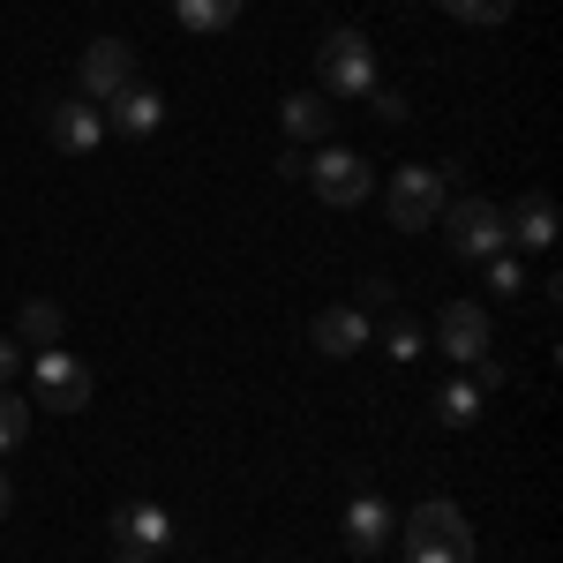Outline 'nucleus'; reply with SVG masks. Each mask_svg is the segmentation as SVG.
I'll list each match as a JSON object with an SVG mask.
<instances>
[{
    "instance_id": "obj_1",
    "label": "nucleus",
    "mask_w": 563,
    "mask_h": 563,
    "mask_svg": "<svg viewBox=\"0 0 563 563\" xmlns=\"http://www.w3.org/2000/svg\"><path fill=\"white\" fill-rule=\"evenodd\" d=\"M301 180L316 188V203H331V211H353V203H368V188H376V166L346 151V143H323V151H308L301 158Z\"/></svg>"
},
{
    "instance_id": "obj_2",
    "label": "nucleus",
    "mask_w": 563,
    "mask_h": 563,
    "mask_svg": "<svg viewBox=\"0 0 563 563\" xmlns=\"http://www.w3.org/2000/svg\"><path fill=\"white\" fill-rule=\"evenodd\" d=\"M316 84L331 90V98H368L376 90V45L368 31H331V38L316 45Z\"/></svg>"
},
{
    "instance_id": "obj_3",
    "label": "nucleus",
    "mask_w": 563,
    "mask_h": 563,
    "mask_svg": "<svg viewBox=\"0 0 563 563\" xmlns=\"http://www.w3.org/2000/svg\"><path fill=\"white\" fill-rule=\"evenodd\" d=\"M398 541H406V549H443V556L474 563V526H466V511H459L451 496H421V504L398 519Z\"/></svg>"
},
{
    "instance_id": "obj_4",
    "label": "nucleus",
    "mask_w": 563,
    "mask_h": 563,
    "mask_svg": "<svg viewBox=\"0 0 563 563\" xmlns=\"http://www.w3.org/2000/svg\"><path fill=\"white\" fill-rule=\"evenodd\" d=\"M443 203H451V180L435 174V166H398V174H390V225H398V233L435 225Z\"/></svg>"
},
{
    "instance_id": "obj_5",
    "label": "nucleus",
    "mask_w": 563,
    "mask_h": 563,
    "mask_svg": "<svg viewBox=\"0 0 563 563\" xmlns=\"http://www.w3.org/2000/svg\"><path fill=\"white\" fill-rule=\"evenodd\" d=\"M31 390H38V406H53V413H84L98 376H90L68 346H45L38 361H31Z\"/></svg>"
},
{
    "instance_id": "obj_6",
    "label": "nucleus",
    "mask_w": 563,
    "mask_h": 563,
    "mask_svg": "<svg viewBox=\"0 0 563 563\" xmlns=\"http://www.w3.org/2000/svg\"><path fill=\"white\" fill-rule=\"evenodd\" d=\"M443 241H451V256H459V263L504 256V211H496L488 196H459V211L443 218Z\"/></svg>"
},
{
    "instance_id": "obj_7",
    "label": "nucleus",
    "mask_w": 563,
    "mask_h": 563,
    "mask_svg": "<svg viewBox=\"0 0 563 563\" xmlns=\"http://www.w3.org/2000/svg\"><path fill=\"white\" fill-rule=\"evenodd\" d=\"M45 143H53L60 158H90V151L106 143V106H90L84 90L53 98V106H45Z\"/></svg>"
},
{
    "instance_id": "obj_8",
    "label": "nucleus",
    "mask_w": 563,
    "mask_h": 563,
    "mask_svg": "<svg viewBox=\"0 0 563 563\" xmlns=\"http://www.w3.org/2000/svg\"><path fill=\"white\" fill-rule=\"evenodd\" d=\"M390 533H398V511H390L376 488H361V496H346V511H339V541H346V556H384Z\"/></svg>"
},
{
    "instance_id": "obj_9",
    "label": "nucleus",
    "mask_w": 563,
    "mask_h": 563,
    "mask_svg": "<svg viewBox=\"0 0 563 563\" xmlns=\"http://www.w3.org/2000/svg\"><path fill=\"white\" fill-rule=\"evenodd\" d=\"M135 84V45L129 38H90L84 60H76V90H84L90 106H106L113 90Z\"/></svg>"
},
{
    "instance_id": "obj_10",
    "label": "nucleus",
    "mask_w": 563,
    "mask_h": 563,
    "mask_svg": "<svg viewBox=\"0 0 563 563\" xmlns=\"http://www.w3.org/2000/svg\"><path fill=\"white\" fill-rule=\"evenodd\" d=\"M429 346H435V353H451L459 368H474L481 353H488V308H481V301H443V308H435Z\"/></svg>"
},
{
    "instance_id": "obj_11",
    "label": "nucleus",
    "mask_w": 563,
    "mask_h": 563,
    "mask_svg": "<svg viewBox=\"0 0 563 563\" xmlns=\"http://www.w3.org/2000/svg\"><path fill=\"white\" fill-rule=\"evenodd\" d=\"M158 121H166V98H158V84H143V76H135L129 90H113V98H106V129L158 135Z\"/></svg>"
},
{
    "instance_id": "obj_12",
    "label": "nucleus",
    "mask_w": 563,
    "mask_h": 563,
    "mask_svg": "<svg viewBox=\"0 0 563 563\" xmlns=\"http://www.w3.org/2000/svg\"><path fill=\"white\" fill-rule=\"evenodd\" d=\"M174 541V519L158 504H121L113 511V549H135V556H158Z\"/></svg>"
},
{
    "instance_id": "obj_13",
    "label": "nucleus",
    "mask_w": 563,
    "mask_h": 563,
    "mask_svg": "<svg viewBox=\"0 0 563 563\" xmlns=\"http://www.w3.org/2000/svg\"><path fill=\"white\" fill-rule=\"evenodd\" d=\"M316 353H331V361H346V353L368 346V308H353V301H331L323 316H316Z\"/></svg>"
},
{
    "instance_id": "obj_14",
    "label": "nucleus",
    "mask_w": 563,
    "mask_h": 563,
    "mask_svg": "<svg viewBox=\"0 0 563 563\" xmlns=\"http://www.w3.org/2000/svg\"><path fill=\"white\" fill-rule=\"evenodd\" d=\"M504 241H519V249H549V241H556V203H549L541 188H526L519 203L504 211Z\"/></svg>"
},
{
    "instance_id": "obj_15",
    "label": "nucleus",
    "mask_w": 563,
    "mask_h": 563,
    "mask_svg": "<svg viewBox=\"0 0 563 563\" xmlns=\"http://www.w3.org/2000/svg\"><path fill=\"white\" fill-rule=\"evenodd\" d=\"M278 129L294 135V143H323V135H331V98H323V90H294V98L278 106Z\"/></svg>"
},
{
    "instance_id": "obj_16",
    "label": "nucleus",
    "mask_w": 563,
    "mask_h": 563,
    "mask_svg": "<svg viewBox=\"0 0 563 563\" xmlns=\"http://www.w3.org/2000/svg\"><path fill=\"white\" fill-rule=\"evenodd\" d=\"M60 331H68V316H60V301H23L15 308V331H8V339H15V346H60Z\"/></svg>"
},
{
    "instance_id": "obj_17",
    "label": "nucleus",
    "mask_w": 563,
    "mask_h": 563,
    "mask_svg": "<svg viewBox=\"0 0 563 563\" xmlns=\"http://www.w3.org/2000/svg\"><path fill=\"white\" fill-rule=\"evenodd\" d=\"M180 31H196V38H218V31H233L241 23V0H174Z\"/></svg>"
},
{
    "instance_id": "obj_18",
    "label": "nucleus",
    "mask_w": 563,
    "mask_h": 563,
    "mask_svg": "<svg viewBox=\"0 0 563 563\" xmlns=\"http://www.w3.org/2000/svg\"><path fill=\"white\" fill-rule=\"evenodd\" d=\"M435 421H443V429H474V421H481V390H474V376H451V384L435 390Z\"/></svg>"
},
{
    "instance_id": "obj_19",
    "label": "nucleus",
    "mask_w": 563,
    "mask_h": 563,
    "mask_svg": "<svg viewBox=\"0 0 563 563\" xmlns=\"http://www.w3.org/2000/svg\"><path fill=\"white\" fill-rule=\"evenodd\" d=\"M31 435V398H15V390H0V459L15 451Z\"/></svg>"
},
{
    "instance_id": "obj_20",
    "label": "nucleus",
    "mask_w": 563,
    "mask_h": 563,
    "mask_svg": "<svg viewBox=\"0 0 563 563\" xmlns=\"http://www.w3.org/2000/svg\"><path fill=\"white\" fill-rule=\"evenodd\" d=\"M384 353H390V361H413V353H429V331L406 323V316H390V323H384Z\"/></svg>"
},
{
    "instance_id": "obj_21",
    "label": "nucleus",
    "mask_w": 563,
    "mask_h": 563,
    "mask_svg": "<svg viewBox=\"0 0 563 563\" xmlns=\"http://www.w3.org/2000/svg\"><path fill=\"white\" fill-rule=\"evenodd\" d=\"M481 271H488V286H496L504 301H519L526 286H533V278H526V263H519V256H488V263H481Z\"/></svg>"
},
{
    "instance_id": "obj_22",
    "label": "nucleus",
    "mask_w": 563,
    "mask_h": 563,
    "mask_svg": "<svg viewBox=\"0 0 563 563\" xmlns=\"http://www.w3.org/2000/svg\"><path fill=\"white\" fill-rule=\"evenodd\" d=\"M443 15H459V23H504L519 0H435Z\"/></svg>"
},
{
    "instance_id": "obj_23",
    "label": "nucleus",
    "mask_w": 563,
    "mask_h": 563,
    "mask_svg": "<svg viewBox=\"0 0 563 563\" xmlns=\"http://www.w3.org/2000/svg\"><path fill=\"white\" fill-rule=\"evenodd\" d=\"M368 113H376V121H384V129H398V121H406V113H413V106H406V98H398V90H368Z\"/></svg>"
},
{
    "instance_id": "obj_24",
    "label": "nucleus",
    "mask_w": 563,
    "mask_h": 563,
    "mask_svg": "<svg viewBox=\"0 0 563 563\" xmlns=\"http://www.w3.org/2000/svg\"><path fill=\"white\" fill-rule=\"evenodd\" d=\"M504 376H511V368H504L496 353H481V361H474V390H481V398H488V390H504Z\"/></svg>"
},
{
    "instance_id": "obj_25",
    "label": "nucleus",
    "mask_w": 563,
    "mask_h": 563,
    "mask_svg": "<svg viewBox=\"0 0 563 563\" xmlns=\"http://www.w3.org/2000/svg\"><path fill=\"white\" fill-rule=\"evenodd\" d=\"M15 376H23V346H15V339H0V390L15 384Z\"/></svg>"
},
{
    "instance_id": "obj_26",
    "label": "nucleus",
    "mask_w": 563,
    "mask_h": 563,
    "mask_svg": "<svg viewBox=\"0 0 563 563\" xmlns=\"http://www.w3.org/2000/svg\"><path fill=\"white\" fill-rule=\"evenodd\" d=\"M353 308H390V286H384V278H361V301H353Z\"/></svg>"
},
{
    "instance_id": "obj_27",
    "label": "nucleus",
    "mask_w": 563,
    "mask_h": 563,
    "mask_svg": "<svg viewBox=\"0 0 563 563\" xmlns=\"http://www.w3.org/2000/svg\"><path fill=\"white\" fill-rule=\"evenodd\" d=\"M406 563H459V556H443V549H406Z\"/></svg>"
},
{
    "instance_id": "obj_28",
    "label": "nucleus",
    "mask_w": 563,
    "mask_h": 563,
    "mask_svg": "<svg viewBox=\"0 0 563 563\" xmlns=\"http://www.w3.org/2000/svg\"><path fill=\"white\" fill-rule=\"evenodd\" d=\"M113 563H158V556H135V549H113Z\"/></svg>"
},
{
    "instance_id": "obj_29",
    "label": "nucleus",
    "mask_w": 563,
    "mask_h": 563,
    "mask_svg": "<svg viewBox=\"0 0 563 563\" xmlns=\"http://www.w3.org/2000/svg\"><path fill=\"white\" fill-rule=\"evenodd\" d=\"M8 504H15V488H8V474H0V519H8Z\"/></svg>"
}]
</instances>
